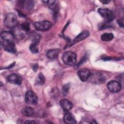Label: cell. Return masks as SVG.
<instances>
[{"label":"cell","instance_id":"1","mask_svg":"<svg viewBox=\"0 0 124 124\" xmlns=\"http://www.w3.org/2000/svg\"><path fill=\"white\" fill-rule=\"evenodd\" d=\"M63 62L66 65L73 66L77 62V56L75 53L72 51H66L62 56Z\"/></svg>","mask_w":124,"mask_h":124},{"label":"cell","instance_id":"2","mask_svg":"<svg viewBox=\"0 0 124 124\" xmlns=\"http://www.w3.org/2000/svg\"><path fill=\"white\" fill-rule=\"evenodd\" d=\"M4 23L7 27L14 29L17 26L18 24L16 16L12 13L7 14L4 19Z\"/></svg>","mask_w":124,"mask_h":124},{"label":"cell","instance_id":"3","mask_svg":"<svg viewBox=\"0 0 124 124\" xmlns=\"http://www.w3.org/2000/svg\"><path fill=\"white\" fill-rule=\"evenodd\" d=\"M25 100L27 104L31 105H36L38 103L37 96L32 91H28L26 92Z\"/></svg>","mask_w":124,"mask_h":124},{"label":"cell","instance_id":"4","mask_svg":"<svg viewBox=\"0 0 124 124\" xmlns=\"http://www.w3.org/2000/svg\"><path fill=\"white\" fill-rule=\"evenodd\" d=\"M34 25L35 28L37 30L40 31H45L49 30L51 28L52 26V23L49 21L44 20L36 22L34 23Z\"/></svg>","mask_w":124,"mask_h":124},{"label":"cell","instance_id":"5","mask_svg":"<svg viewBox=\"0 0 124 124\" xmlns=\"http://www.w3.org/2000/svg\"><path fill=\"white\" fill-rule=\"evenodd\" d=\"M98 12L102 17L107 19L108 22L112 20L114 18L112 12L108 9L100 8L98 9Z\"/></svg>","mask_w":124,"mask_h":124},{"label":"cell","instance_id":"6","mask_svg":"<svg viewBox=\"0 0 124 124\" xmlns=\"http://www.w3.org/2000/svg\"><path fill=\"white\" fill-rule=\"evenodd\" d=\"M108 90L112 93H117L122 90L121 84L117 81L111 80L107 84Z\"/></svg>","mask_w":124,"mask_h":124},{"label":"cell","instance_id":"7","mask_svg":"<svg viewBox=\"0 0 124 124\" xmlns=\"http://www.w3.org/2000/svg\"><path fill=\"white\" fill-rule=\"evenodd\" d=\"M89 78L90 81L94 84L102 83L105 81V78L100 73H94L91 75Z\"/></svg>","mask_w":124,"mask_h":124},{"label":"cell","instance_id":"8","mask_svg":"<svg viewBox=\"0 0 124 124\" xmlns=\"http://www.w3.org/2000/svg\"><path fill=\"white\" fill-rule=\"evenodd\" d=\"M2 46L4 49L9 52L15 53L16 49L14 41H3Z\"/></svg>","mask_w":124,"mask_h":124},{"label":"cell","instance_id":"9","mask_svg":"<svg viewBox=\"0 0 124 124\" xmlns=\"http://www.w3.org/2000/svg\"><path fill=\"white\" fill-rule=\"evenodd\" d=\"M78 75L80 80L85 82L89 79L91 75V72L87 68H82L78 72Z\"/></svg>","mask_w":124,"mask_h":124},{"label":"cell","instance_id":"10","mask_svg":"<svg viewBox=\"0 0 124 124\" xmlns=\"http://www.w3.org/2000/svg\"><path fill=\"white\" fill-rule=\"evenodd\" d=\"M7 81L11 83L20 85L22 81V78L18 75L16 74H13L9 75L7 78Z\"/></svg>","mask_w":124,"mask_h":124},{"label":"cell","instance_id":"11","mask_svg":"<svg viewBox=\"0 0 124 124\" xmlns=\"http://www.w3.org/2000/svg\"><path fill=\"white\" fill-rule=\"evenodd\" d=\"M0 36L3 41H14L15 38L13 32L6 31L1 32Z\"/></svg>","mask_w":124,"mask_h":124},{"label":"cell","instance_id":"12","mask_svg":"<svg viewBox=\"0 0 124 124\" xmlns=\"http://www.w3.org/2000/svg\"><path fill=\"white\" fill-rule=\"evenodd\" d=\"M13 33L15 37L19 40L23 39L26 33V32L22 30L19 26H16V28H15Z\"/></svg>","mask_w":124,"mask_h":124},{"label":"cell","instance_id":"13","mask_svg":"<svg viewBox=\"0 0 124 124\" xmlns=\"http://www.w3.org/2000/svg\"><path fill=\"white\" fill-rule=\"evenodd\" d=\"M60 105L62 108L65 111H68L71 109L73 107L72 103L67 99H63L60 101Z\"/></svg>","mask_w":124,"mask_h":124},{"label":"cell","instance_id":"14","mask_svg":"<svg viewBox=\"0 0 124 124\" xmlns=\"http://www.w3.org/2000/svg\"><path fill=\"white\" fill-rule=\"evenodd\" d=\"M90 35V33L87 31H84L79 33L73 40L72 44L79 42L88 37Z\"/></svg>","mask_w":124,"mask_h":124},{"label":"cell","instance_id":"15","mask_svg":"<svg viewBox=\"0 0 124 124\" xmlns=\"http://www.w3.org/2000/svg\"><path fill=\"white\" fill-rule=\"evenodd\" d=\"M63 121L66 124H76V120L73 115L69 112L65 113L63 117Z\"/></svg>","mask_w":124,"mask_h":124},{"label":"cell","instance_id":"16","mask_svg":"<svg viewBox=\"0 0 124 124\" xmlns=\"http://www.w3.org/2000/svg\"><path fill=\"white\" fill-rule=\"evenodd\" d=\"M60 53V49L58 48L52 49L48 50L46 53L47 57L51 60L56 59Z\"/></svg>","mask_w":124,"mask_h":124},{"label":"cell","instance_id":"17","mask_svg":"<svg viewBox=\"0 0 124 124\" xmlns=\"http://www.w3.org/2000/svg\"><path fill=\"white\" fill-rule=\"evenodd\" d=\"M22 113L24 116H31L34 114V110L33 108L30 106H27L23 108L22 110Z\"/></svg>","mask_w":124,"mask_h":124},{"label":"cell","instance_id":"18","mask_svg":"<svg viewBox=\"0 0 124 124\" xmlns=\"http://www.w3.org/2000/svg\"><path fill=\"white\" fill-rule=\"evenodd\" d=\"M45 81V79L44 75L42 73H39L35 80L34 84L36 86H41L44 84Z\"/></svg>","mask_w":124,"mask_h":124},{"label":"cell","instance_id":"19","mask_svg":"<svg viewBox=\"0 0 124 124\" xmlns=\"http://www.w3.org/2000/svg\"><path fill=\"white\" fill-rule=\"evenodd\" d=\"M114 38L113 34L111 33H105L101 36V39L103 41L108 42L112 40Z\"/></svg>","mask_w":124,"mask_h":124},{"label":"cell","instance_id":"20","mask_svg":"<svg viewBox=\"0 0 124 124\" xmlns=\"http://www.w3.org/2000/svg\"><path fill=\"white\" fill-rule=\"evenodd\" d=\"M19 26L22 30H23L26 33L28 32L30 30V24L28 22H24L20 24Z\"/></svg>","mask_w":124,"mask_h":124},{"label":"cell","instance_id":"21","mask_svg":"<svg viewBox=\"0 0 124 124\" xmlns=\"http://www.w3.org/2000/svg\"><path fill=\"white\" fill-rule=\"evenodd\" d=\"M38 44L32 43L30 46V49L31 51L33 53H36L38 52V47L37 46Z\"/></svg>","mask_w":124,"mask_h":124},{"label":"cell","instance_id":"22","mask_svg":"<svg viewBox=\"0 0 124 124\" xmlns=\"http://www.w3.org/2000/svg\"><path fill=\"white\" fill-rule=\"evenodd\" d=\"M40 40V35L38 33H34L32 36V43L38 44Z\"/></svg>","mask_w":124,"mask_h":124},{"label":"cell","instance_id":"23","mask_svg":"<svg viewBox=\"0 0 124 124\" xmlns=\"http://www.w3.org/2000/svg\"><path fill=\"white\" fill-rule=\"evenodd\" d=\"M70 85L69 84H67L66 85H64L62 89V93L64 96L66 95L68 93V91L70 88Z\"/></svg>","mask_w":124,"mask_h":124},{"label":"cell","instance_id":"24","mask_svg":"<svg viewBox=\"0 0 124 124\" xmlns=\"http://www.w3.org/2000/svg\"><path fill=\"white\" fill-rule=\"evenodd\" d=\"M42 2L49 6H52L54 4L55 1V0H46V1H42Z\"/></svg>","mask_w":124,"mask_h":124},{"label":"cell","instance_id":"25","mask_svg":"<svg viewBox=\"0 0 124 124\" xmlns=\"http://www.w3.org/2000/svg\"><path fill=\"white\" fill-rule=\"evenodd\" d=\"M118 23L120 27L123 28L124 27V20L123 19H121L118 20Z\"/></svg>","mask_w":124,"mask_h":124},{"label":"cell","instance_id":"26","mask_svg":"<svg viewBox=\"0 0 124 124\" xmlns=\"http://www.w3.org/2000/svg\"><path fill=\"white\" fill-rule=\"evenodd\" d=\"M100 1L104 4H108L110 2V0H101Z\"/></svg>","mask_w":124,"mask_h":124},{"label":"cell","instance_id":"27","mask_svg":"<svg viewBox=\"0 0 124 124\" xmlns=\"http://www.w3.org/2000/svg\"><path fill=\"white\" fill-rule=\"evenodd\" d=\"M25 124H29V123H31V124H35L36 122L34 121H27L25 122Z\"/></svg>","mask_w":124,"mask_h":124}]
</instances>
